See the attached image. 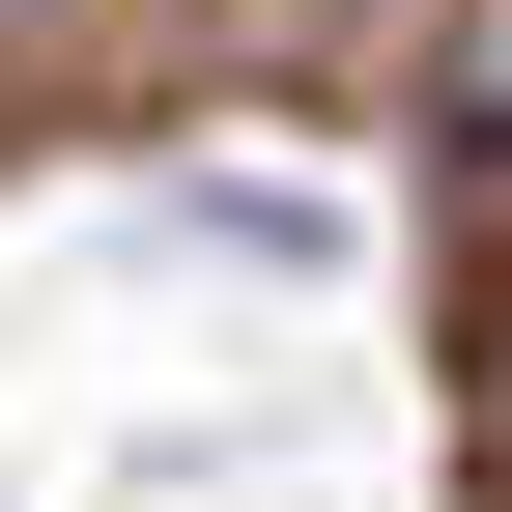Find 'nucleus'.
Instances as JSON below:
<instances>
[{"instance_id": "f257e3e1", "label": "nucleus", "mask_w": 512, "mask_h": 512, "mask_svg": "<svg viewBox=\"0 0 512 512\" xmlns=\"http://www.w3.org/2000/svg\"><path fill=\"white\" fill-rule=\"evenodd\" d=\"M484 512H512V342H484Z\"/></svg>"}]
</instances>
